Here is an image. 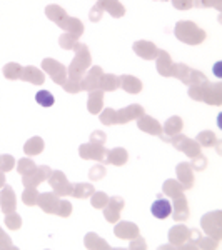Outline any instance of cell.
I'll return each mask as SVG.
<instances>
[{
  "label": "cell",
  "instance_id": "6da1fadb",
  "mask_svg": "<svg viewBox=\"0 0 222 250\" xmlns=\"http://www.w3.org/2000/svg\"><path fill=\"white\" fill-rule=\"evenodd\" d=\"M189 95L194 100H202L209 105H219L222 102V85L221 83H209L205 80L200 85H191Z\"/></svg>",
  "mask_w": 222,
  "mask_h": 250
},
{
  "label": "cell",
  "instance_id": "7a4b0ae2",
  "mask_svg": "<svg viewBox=\"0 0 222 250\" xmlns=\"http://www.w3.org/2000/svg\"><path fill=\"white\" fill-rule=\"evenodd\" d=\"M176 37L184 43H189V45H199L205 40V32L202 29L196 25L194 22H177L176 30H174Z\"/></svg>",
  "mask_w": 222,
  "mask_h": 250
},
{
  "label": "cell",
  "instance_id": "3957f363",
  "mask_svg": "<svg viewBox=\"0 0 222 250\" xmlns=\"http://www.w3.org/2000/svg\"><path fill=\"white\" fill-rule=\"evenodd\" d=\"M89 65H90V52H89V48L84 43H77V47H75V59L72 60L67 74L70 75V79L80 80L87 72Z\"/></svg>",
  "mask_w": 222,
  "mask_h": 250
},
{
  "label": "cell",
  "instance_id": "277c9868",
  "mask_svg": "<svg viewBox=\"0 0 222 250\" xmlns=\"http://www.w3.org/2000/svg\"><path fill=\"white\" fill-rule=\"evenodd\" d=\"M42 67H44V70L50 75L55 83L64 85V82L67 80V70L62 63L57 62V60H54V59H45L42 62Z\"/></svg>",
  "mask_w": 222,
  "mask_h": 250
},
{
  "label": "cell",
  "instance_id": "5b68a950",
  "mask_svg": "<svg viewBox=\"0 0 222 250\" xmlns=\"http://www.w3.org/2000/svg\"><path fill=\"white\" fill-rule=\"evenodd\" d=\"M102 77V68L100 67H92L87 74H84V77L80 79V88L87 92L97 90L99 88V80Z\"/></svg>",
  "mask_w": 222,
  "mask_h": 250
},
{
  "label": "cell",
  "instance_id": "8992f818",
  "mask_svg": "<svg viewBox=\"0 0 222 250\" xmlns=\"http://www.w3.org/2000/svg\"><path fill=\"white\" fill-rule=\"evenodd\" d=\"M134 52L139 57H142L145 60H154L159 55V48H157L152 42L147 40H140V42L134 43Z\"/></svg>",
  "mask_w": 222,
  "mask_h": 250
},
{
  "label": "cell",
  "instance_id": "52a82bcc",
  "mask_svg": "<svg viewBox=\"0 0 222 250\" xmlns=\"http://www.w3.org/2000/svg\"><path fill=\"white\" fill-rule=\"evenodd\" d=\"M140 115H144V108L140 105H129L126 108H122V110L115 112V124H126L129 120L132 119H139Z\"/></svg>",
  "mask_w": 222,
  "mask_h": 250
},
{
  "label": "cell",
  "instance_id": "ba28073f",
  "mask_svg": "<svg viewBox=\"0 0 222 250\" xmlns=\"http://www.w3.org/2000/svg\"><path fill=\"white\" fill-rule=\"evenodd\" d=\"M172 68H174V62H172L171 55L164 50H159L157 55V70L164 77H172Z\"/></svg>",
  "mask_w": 222,
  "mask_h": 250
},
{
  "label": "cell",
  "instance_id": "9c48e42d",
  "mask_svg": "<svg viewBox=\"0 0 222 250\" xmlns=\"http://www.w3.org/2000/svg\"><path fill=\"white\" fill-rule=\"evenodd\" d=\"M151 212H152V215L157 217V219H167V217L172 213V204L169 202V200L162 199V197H159V199L152 204Z\"/></svg>",
  "mask_w": 222,
  "mask_h": 250
},
{
  "label": "cell",
  "instance_id": "30bf717a",
  "mask_svg": "<svg viewBox=\"0 0 222 250\" xmlns=\"http://www.w3.org/2000/svg\"><path fill=\"white\" fill-rule=\"evenodd\" d=\"M97 5H99L102 10H107L112 17H117V19L122 17V15L126 14V9H124V5L119 2V0H99Z\"/></svg>",
  "mask_w": 222,
  "mask_h": 250
},
{
  "label": "cell",
  "instance_id": "8fae6325",
  "mask_svg": "<svg viewBox=\"0 0 222 250\" xmlns=\"http://www.w3.org/2000/svg\"><path fill=\"white\" fill-rule=\"evenodd\" d=\"M137 125H139L140 130L147 132V134H152V135H159L160 130H162V127L159 125V122L147 115H140L139 120H137Z\"/></svg>",
  "mask_w": 222,
  "mask_h": 250
},
{
  "label": "cell",
  "instance_id": "7c38bea8",
  "mask_svg": "<svg viewBox=\"0 0 222 250\" xmlns=\"http://www.w3.org/2000/svg\"><path fill=\"white\" fill-rule=\"evenodd\" d=\"M104 105V94L102 90H92L89 92V102H87V108L90 114H100Z\"/></svg>",
  "mask_w": 222,
  "mask_h": 250
},
{
  "label": "cell",
  "instance_id": "4fadbf2b",
  "mask_svg": "<svg viewBox=\"0 0 222 250\" xmlns=\"http://www.w3.org/2000/svg\"><path fill=\"white\" fill-rule=\"evenodd\" d=\"M120 79V87L124 88L129 94H139L142 90V82L139 79L132 77V75H122Z\"/></svg>",
  "mask_w": 222,
  "mask_h": 250
},
{
  "label": "cell",
  "instance_id": "5bb4252c",
  "mask_svg": "<svg viewBox=\"0 0 222 250\" xmlns=\"http://www.w3.org/2000/svg\"><path fill=\"white\" fill-rule=\"evenodd\" d=\"M22 80H27L30 83H35V85H42L44 83V74L35 67H25L22 68V75H20Z\"/></svg>",
  "mask_w": 222,
  "mask_h": 250
},
{
  "label": "cell",
  "instance_id": "9a60e30c",
  "mask_svg": "<svg viewBox=\"0 0 222 250\" xmlns=\"http://www.w3.org/2000/svg\"><path fill=\"white\" fill-rule=\"evenodd\" d=\"M60 29H66L68 34H72L74 37H80L84 34V25L79 19H72V17H67L64 20V23L60 25Z\"/></svg>",
  "mask_w": 222,
  "mask_h": 250
},
{
  "label": "cell",
  "instance_id": "2e32d148",
  "mask_svg": "<svg viewBox=\"0 0 222 250\" xmlns=\"http://www.w3.org/2000/svg\"><path fill=\"white\" fill-rule=\"evenodd\" d=\"M120 87V79L115 77V75H109V74H102V77L99 80V88H102V92H112L115 88Z\"/></svg>",
  "mask_w": 222,
  "mask_h": 250
},
{
  "label": "cell",
  "instance_id": "e0dca14e",
  "mask_svg": "<svg viewBox=\"0 0 222 250\" xmlns=\"http://www.w3.org/2000/svg\"><path fill=\"white\" fill-rule=\"evenodd\" d=\"M45 14H47V17L52 20V22H55L57 25L60 27L64 23V20L67 19V14H66V10L64 9H60L59 5H50V7H47L45 9Z\"/></svg>",
  "mask_w": 222,
  "mask_h": 250
},
{
  "label": "cell",
  "instance_id": "ac0fdd59",
  "mask_svg": "<svg viewBox=\"0 0 222 250\" xmlns=\"http://www.w3.org/2000/svg\"><path fill=\"white\" fill-rule=\"evenodd\" d=\"M80 155L82 157H86V159H100V157L104 155V147L102 145H89V144H86V145H82L80 147Z\"/></svg>",
  "mask_w": 222,
  "mask_h": 250
},
{
  "label": "cell",
  "instance_id": "d6986e66",
  "mask_svg": "<svg viewBox=\"0 0 222 250\" xmlns=\"http://www.w3.org/2000/svg\"><path fill=\"white\" fill-rule=\"evenodd\" d=\"M52 185H54V188H55V192H57V193H62V195L70 193V190L66 188V187H68L66 177H64L60 172H54V177H52Z\"/></svg>",
  "mask_w": 222,
  "mask_h": 250
},
{
  "label": "cell",
  "instance_id": "ffe728a7",
  "mask_svg": "<svg viewBox=\"0 0 222 250\" xmlns=\"http://www.w3.org/2000/svg\"><path fill=\"white\" fill-rule=\"evenodd\" d=\"M35 102H37L40 107L48 108V107H52L55 104V97L52 95L48 90H40V92L35 94Z\"/></svg>",
  "mask_w": 222,
  "mask_h": 250
},
{
  "label": "cell",
  "instance_id": "44dd1931",
  "mask_svg": "<svg viewBox=\"0 0 222 250\" xmlns=\"http://www.w3.org/2000/svg\"><path fill=\"white\" fill-rule=\"evenodd\" d=\"M182 120L179 119V117H171V119L165 122L164 125V128H165V132H167L169 135H177L180 130H182Z\"/></svg>",
  "mask_w": 222,
  "mask_h": 250
},
{
  "label": "cell",
  "instance_id": "7402d4cb",
  "mask_svg": "<svg viewBox=\"0 0 222 250\" xmlns=\"http://www.w3.org/2000/svg\"><path fill=\"white\" fill-rule=\"evenodd\" d=\"M3 75L9 80H17L20 79V75H22V67H20L19 63H7V65L3 67Z\"/></svg>",
  "mask_w": 222,
  "mask_h": 250
},
{
  "label": "cell",
  "instance_id": "603a6c76",
  "mask_svg": "<svg viewBox=\"0 0 222 250\" xmlns=\"http://www.w3.org/2000/svg\"><path fill=\"white\" fill-rule=\"evenodd\" d=\"M42 147H44V142L39 139V137H35V139H30L29 142L25 144V154H29V155L40 154V152H42Z\"/></svg>",
  "mask_w": 222,
  "mask_h": 250
},
{
  "label": "cell",
  "instance_id": "cb8c5ba5",
  "mask_svg": "<svg viewBox=\"0 0 222 250\" xmlns=\"http://www.w3.org/2000/svg\"><path fill=\"white\" fill-rule=\"evenodd\" d=\"M126 160H127V154H126V150H122V148H115V150L109 152V162L111 164L122 165Z\"/></svg>",
  "mask_w": 222,
  "mask_h": 250
},
{
  "label": "cell",
  "instance_id": "d4e9b609",
  "mask_svg": "<svg viewBox=\"0 0 222 250\" xmlns=\"http://www.w3.org/2000/svg\"><path fill=\"white\" fill-rule=\"evenodd\" d=\"M59 43H60V47L67 48V50H75L79 42H77V37H74L72 34H66L59 39Z\"/></svg>",
  "mask_w": 222,
  "mask_h": 250
},
{
  "label": "cell",
  "instance_id": "484cf974",
  "mask_svg": "<svg viewBox=\"0 0 222 250\" xmlns=\"http://www.w3.org/2000/svg\"><path fill=\"white\" fill-rule=\"evenodd\" d=\"M197 142H199L200 145H204V147H207V145L211 147V145L217 144V139L212 132H202V134L197 137Z\"/></svg>",
  "mask_w": 222,
  "mask_h": 250
},
{
  "label": "cell",
  "instance_id": "4316f807",
  "mask_svg": "<svg viewBox=\"0 0 222 250\" xmlns=\"http://www.w3.org/2000/svg\"><path fill=\"white\" fill-rule=\"evenodd\" d=\"M64 88H66L68 94H77V92L82 90V88H80V80L77 79H67L66 82H64Z\"/></svg>",
  "mask_w": 222,
  "mask_h": 250
},
{
  "label": "cell",
  "instance_id": "83f0119b",
  "mask_svg": "<svg viewBox=\"0 0 222 250\" xmlns=\"http://www.w3.org/2000/svg\"><path fill=\"white\" fill-rule=\"evenodd\" d=\"M117 117H115V110H112V108H107V110H104L102 114H100V122L106 124V125H112L115 124Z\"/></svg>",
  "mask_w": 222,
  "mask_h": 250
},
{
  "label": "cell",
  "instance_id": "f1b7e54d",
  "mask_svg": "<svg viewBox=\"0 0 222 250\" xmlns=\"http://www.w3.org/2000/svg\"><path fill=\"white\" fill-rule=\"evenodd\" d=\"M197 7H216L217 10L222 9V0H196Z\"/></svg>",
  "mask_w": 222,
  "mask_h": 250
},
{
  "label": "cell",
  "instance_id": "f546056e",
  "mask_svg": "<svg viewBox=\"0 0 222 250\" xmlns=\"http://www.w3.org/2000/svg\"><path fill=\"white\" fill-rule=\"evenodd\" d=\"M172 3H174V7L179 10H189L194 5L192 0H172Z\"/></svg>",
  "mask_w": 222,
  "mask_h": 250
},
{
  "label": "cell",
  "instance_id": "4dcf8cb0",
  "mask_svg": "<svg viewBox=\"0 0 222 250\" xmlns=\"http://www.w3.org/2000/svg\"><path fill=\"white\" fill-rule=\"evenodd\" d=\"M102 12H104V10L100 9L99 5H95L94 9L90 10V20H92V22H99L100 17H102Z\"/></svg>",
  "mask_w": 222,
  "mask_h": 250
},
{
  "label": "cell",
  "instance_id": "1f68e13d",
  "mask_svg": "<svg viewBox=\"0 0 222 250\" xmlns=\"http://www.w3.org/2000/svg\"><path fill=\"white\" fill-rule=\"evenodd\" d=\"M92 142H97L99 145H102L106 142V135H104V132H94V135H92Z\"/></svg>",
  "mask_w": 222,
  "mask_h": 250
},
{
  "label": "cell",
  "instance_id": "d6a6232c",
  "mask_svg": "<svg viewBox=\"0 0 222 250\" xmlns=\"http://www.w3.org/2000/svg\"><path fill=\"white\" fill-rule=\"evenodd\" d=\"M5 222H7V225H9L10 229H19V225H20V220H19V217H15V219H12V217L9 215L5 219Z\"/></svg>",
  "mask_w": 222,
  "mask_h": 250
},
{
  "label": "cell",
  "instance_id": "836d02e7",
  "mask_svg": "<svg viewBox=\"0 0 222 250\" xmlns=\"http://www.w3.org/2000/svg\"><path fill=\"white\" fill-rule=\"evenodd\" d=\"M221 65H222L221 62H217L216 65H214V75H216L217 79H221V77H222V74H221Z\"/></svg>",
  "mask_w": 222,
  "mask_h": 250
}]
</instances>
